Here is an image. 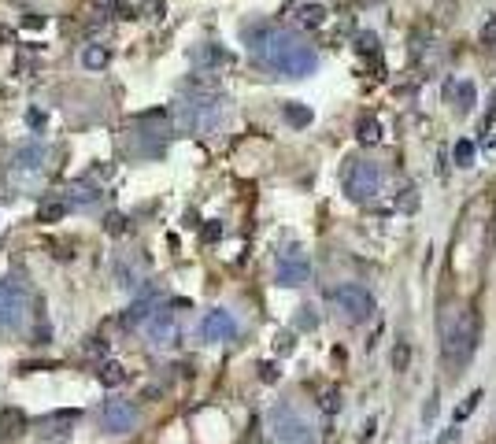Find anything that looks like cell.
<instances>
[{
	"instance_id": "obj_1",
	"label": "cell",
	"mask_w": 496,
	"mask_h": 444,
	"mask_svg": "<svg viewBox=\"0 0 496 444\" xmlns=\"http://www.w3.org/2000/svg\"><path fill=\"white\" fill-rule=\"evenodd\" d=\"M244 45L248 52L263 63V67L278 71L285 78H308L311 71L319 67V56L304 37H296L285 26H244Z\"/></svg>"
},
{
	"instance_id": "obj_2",
	"label": "cell",
	"mask_w": 496,
	"mask_h": 444,
	"mask_svg": "<svg viewBox=\"0 0 496 444\" xmlns=\"http://www.w3.org/2000/svg\"><path fill=\"white\" fill-rule=\"evenodd\" d=\"M441 337H445V363L448 367H467V359L474 356V345H478V315L471 307H460V311H445L441 319Z\"/></svg>"
},
{
	"instance_id": "obj_3",
	"label": "cell",
	"mask_w": 496,
	"mask_h": 444,
	"mask_svg": "<svg viewBox=\"0 0 496 444\" xmlns=\"http://www.w3.org/2000/svg\"><path fill=\"white\" fill-rule=\"evenodd\" d=\"M45 163H48V148L41 141H22L8 160V178L15 181L19 189H30L34 181L45 174Z\"/></svg>"
},
{
	"instance_id": "obj_4",
	"label": "cell",
	"mask_w": 496,
	"mask_h": 444,
	"mask_svg": "<svg viewBox=\"0 0 496 444\" xmlns=\"http://www.w3.org/2000/svg\"><path fill=\"white\" fill-rule=\"evenodd\" d=\"M382 186H385L382 167L367 163V160H356L348 167V174H345V193H348V200H356V204L374 200L378 193H382Z\"/></svg>"
},
{
	"instance_id": "obj_5",
	"label": "cell",
	"mask_w": 496,
	"mask_h": 444,
	"mask_svg": "<svg viewBox=\"0 0 496 444\" xmlns=\"http://www.w3.org/2000/svg\"><path fill=\"white\" fill-rule=\"evenodd\" d=\"M270 433H274L278 444H311V440H315L308 419H300L289 403H282V408L270 411Z\"/></svg>"
},
{
	"instance_id": "obj_6",
	"label": "cell",
	"mask_w": 496,
	"mask_h": 444,
	"mask_svg": "<svg viewBox=\"0 0 496 444\" xmlns=\"http://www.w3.org/2000/svg\"><path fill=\"white\" fill-rule=\"evenodd\" d=\"M274 278H278V285H285V289H296V285H304L311 278V259L300 244H289L278 252V263H274Z\"/></svg>"
},
{
	"instance_id": "obj_7",
	"label": "cell",
	"mask_w": 496,
	"mask_h": 444,
	"mask_svg": "<svg viewBox=\"0 0 496 444\" xmlns=\"http://www.w3.org/2000/svg\"><path fill=\"white\" fill-rule=\"evenodd\" d=\"M26 322V293L11 278H0V333H15Z\"/></svg>"
},
{
	"instance_id": "obj_8",
	"label": "cell",
	"mask_w": 496,
	"mask_h": 444,
	"mask_svg": "<svg viewBox=\"0 0 496 444\" xmlns=\"http://www.w3.org/2000/svg\"><path fill=\"white\" fill-rule=\"evenodd\" d=\"M333 300H337V307H341V315L348 322H367L374 315V296L363 289V285H356V282L341 285V289L333 293Z\"/></svg>"
},
{
	"instance_id": "obj_9",
	"label": "cell",
	"mask_w": 496,
	"mask_h": 444,
	"mask_svg": "<svg viewBox=\"0 0 496 444\" xmlns=\"http://www.w3.org/2000/svg\"><path fill=\"white\" fill-rule=\"evenodd\" d=\"M145 337L152 348H171L178 341V322L171 307H156L152 315L145 319Z\"/></svg>"
},
{
	"instance_id": "obj_10",
	"label": "cell",
	"mask_w": 496,
	"mask_h": 444,
	"mask_svg": "<svg viewBox=\"0 0 496 444\" xmlns=\"http://www.w3.org/2000/svg\"><path fill=\"white\" fill-rule=\"evenodd\" d=\"M200 337H204L207 345H223V341H233V337H237V319H233L226 307L207 311V315H204V322H200Z\"/></svg>"
},
{
	"instance_id": "obj_11",
	"label": "cell",
	"mask_w": 496,
	"mask_h": 444,
	"mask_svg": "<svg viewBox=\"0 0 496 444\" xmlns=\"http://www.w3.org/2000/svg\"><path fill=\"white\" fill-rule=\"evenodd\" d=\"M100 422L108 433H130V429L137 426V408L130 400H108L104 403V411H100Z\"/></svg>"
},
{
	"instance_id": "obj_12",
	"label": "cell",
	"mask_w": 496,
	"mask_h": 444,
	"mask_svg": "<svg viewBox=\"0 0 496 444\" xmlns=\"http://www.w3.org/2000/svg\"><path fill=\"white\" fill-rule=\"evenodd\" d=\"M100 197H104L100 186H93L89 178H78L74 186H71L67 193H63V204H67V207H97V204H100Z\"/></svg>"
},
{
	"instance_id": "obj_13",
	"label": "cell",
	"mask_w": 496,
	"mask_h": 444,
	"mask_svg": "<svg viewBox=\"0 0 496 444\" xmlns=\"http://www.w3.org/2000/svg\"><path fill=\"white\" fill-rule=\"evenodd\" d=\"M311 119H315V111H311L308 104H300V100L285 104V123L289 126H311Z\"/></svg>"
},
{
	"instance_id": "obj_14",
	"label": "cell",
	"mask_w": 496,
	"mask_h": 444,
	"mask_svg": "<svg viewBox=\"0 0 496 444\" xmlns=\"http://www.w3.org/2000/svg\"><path fill=\"white\" fill-rule=\"evenodd\" d=\"M108 48H104V45H85L82 48V67H89V71H104V67H108Z\"/></svg>"
},
{
	"instance_id": "obj_15",
	"label": "cell",
	"mask_w": 496,
	"mask_h": 444,
	"mask_svg": "<svg viewBox=\"0 0 496 444\" xmlns=\"http://www.w3.org/2000/svg\"><path fill=\"white\" fill-rule=\"evenodd\" d=\"M152 311H156V300L152 296L149 300H137V304H130V311L123 315V326H141V322L152 315Z\"/></svg>"
},
{
	"instance_id": "obj_16",
	"label": "cell",
	"mask_w": 496,
	"mask_h": 444,
	"mask_svg": "<svg viewBox=\"0 0 496 444\" xmlns=\"http://www.w3.org/2000/svg\"><path fill=\"white\" fill-rule=\"evenodd\" d=\"M115 285L119 289H137L141 285V274L126 263V259H115Z\"/></svg>"
},
{
	"instance_id": "obj_17",
	"label": "cell",
	"mask_w": 496,
	"mask_h": 444,
	"mask_svg": "<svg viewBox=\"0 0 496 444\" xmlns=\"http://www.w3.org/2000/svg\"><path fill=\"white\" fill-rule=\"evenodd\" d=\"M452 160H455V167H474V141H467V137H460L455 141V148H452Z\"/></svg>"
},
{
	"instance_id": "obj_18",
	"label": "cell",
	"mask_w": 496,
	"mask_h": 444,
	"mask_svg": "<svg viewBox=\"0 0 496 444\" xmlns=\"http://www.w3.org/2000/svg\"><path fill=\"white\" fill-rule=\"evenodd\" d=\"M193 60H197V63H207V67H219V63H226L230 56H226L223 48H215V45H204V48L193 52Z\"/></svg>"
},
{
	"instance_id": "obj_19",
	"label": "cell",
	"mask_w": 496,
	"mask_h": 444,
	"mask_svg": "<svg viewBox=\"0 0 496 444\" xmlns=\"http://www.w3.org/2000/svg\"><path fill=\"white\" fill-rule=\"evenodd\" d=\"M67 211H71V207L63 204V197H56V200H45V204H41V211H37V215H41V222H60V218L67 215Z\"/></svg>"
},
{
	"instance_id": "obj_20",
	"label": "cell",
	"mask_w": 496,
	"mask_h": 444,
	"mask_svg": "<svg viewBox=\"0 0 496 444\" xmlns=\"http://www.w3.org/2000/svg\"><path fill=\"white\" fill-rule=\"evenodd\" d=\"M356 137L363 141V145H378V141H382V126H378V119H363L356 126Z\"/></svg>"
},
{
	"instance_id": "obj_21",
	"label": "cell",
	"mask_w": 496,
	"mask_h": 444,
	"mask_svg": "<svg viewBox=\"0 0 496 444\" xmlns=\"http://www.w3.org/2000/svg\"><path fill=\"white\" fill-rule=\"evenodd\" d=\"M0 429H4V437H19L26 429V419L19 411H4V415H0Z\"/></svg>"
},
{
	"instance_id": "obj_22",
	"label": "cell",
	"mask_w": 496,
	"mask_h": 444,
	"mask_svg": "<svg viewBox=\"0 0 496 444\" xmlns=\"http://www.w3.org/2000/svg\"><path fill=\"white\" fill-rule=\"evenodd\" d=\"M452 93L460 97V111H463V115H467V111H474V100H478V93H474V85H471V82L452 85Z\"/></svg>"
},
{
	"instance_id": "obj_23",
	"label": "cell",
	"mask_w": 496,
	"mask_h": 444,
	"mask_svg": "<svg viewBox=\"0 0 496 444\" xmlns=\"http://www.w3.org/2000/svg\"><path fill=\"white\" fill-rule=\"evenodd\" d=\"M300 22L315 30V26L326 22V8H322V4H304V8H300Z\"/></svg>"
},
{
	"instance_id": "obj_24",
	"label": "cell",
	"mask_w": 496,
	"mask_h": 444,
	"mask_svg": "<svg viewBox=\"0 0 496 444\" xmlns=\"http://www.w3.org/2000/svg\"><path fill=\"white\" fill-rule=\"evenodd\" d=\"M100 382L108 385V389H115V385H123V382H126V370L119 367V363H104V370H100Z\"/></svg>"
},
{
	"instance_id": "obj_25",
	"label": "cell",
	"mask_w": 496,
	"mask_h": 444,
	"mask_svg": "<svg viewBox=\"0 0 496 444\" xmlns=\"http://www.w3.org/2000/svg\"><path fill=\"white\" fill-rule=\"evenodd\" d=\"M478 400H481V389H474V393H471V396H467V400L460 403V408H455V415H452V422H455V426H460L463 419H471V415H474V408H478Z\"/></svg>"
},
{
	"instance_id": "obj_26",
	"label": "cell",
	"mask_w": 496,
	"mask_h": 444,
	"mask_svg": "<svg viewBox=\"0 0 496 444\" xmlns=\"http://www.w3.org/2000/svg\"><path fill=\"white\" fill-rule=\"evenodd\" d=\"M315 326H319V315H315V307H300L296 311V330H315Z\"/></svg>"
},
{
	"instance_id": "obj_27",
	"label": "cell",
	"mask_w": 496,
	"mask_h": 444,
	"mask_svg": "<svg viewBox=\"0 0 496 444\" xmlns=\"http://www.w3.org/2000/svg\"><path fill=\"white\" fill-rule=\"evenodd\" d=\"M408 359H411L408 341H397V348H393V367H397V370H408Z\"/></svg>"
},
{
	"instance_id": "obj_28",
	"label": "cell",
	"mask_w": 496,
	"mask_h": 444,
	"mask_svg": "<svg viewBox=\"0 0 496 444\" xmlns=\"http://www.w3.org/2000/svg\"><path fill=\"white\" fill-rule=\"evenodd\" d=\"M108 233H111V237H119V233H126V215L111 211V215H108Z\"/></svg>"
},
{
	"instance_id": "obj_29",
	"label": "cell",
	"mask_w": 496,
	"mask_h": 444,
	"mask_svg": "<svg viewBox=\"0 0 496 444\" xmlns=\"http://www.w3.org/2000/svg\"><path fill=\"white\" fill-rule=\"evenodd\" d=\"M359 52H363V56H374V52H378V37L374 34H359Z\"/></svg>"
},
{
	"instance_id": "obj_30",
	"label": "cell",
	"mask_w": 496,
	"mask_h": 444,
	"mask_svg": "<svg viewBox=\"0 0 496 444\" xmlns=\"http://www.w3.org/2000/svg\"><path fill=\"white\" fill-rule=\"evenodd\" d=\"M481 41H485V45H496V15H489L485 26H481Z\"/></svg>"
},
{
	"instance_id": "obj_31",
	"label": "cell",
	"mask_w": 496,
	"mask_h": 444,
	"mask_svg": "<svg viewBox=\"0 0 496 444\" xmlns=\"http://www.w3.org/2000/svg\"><path fill=\"white\" fill-rule=\"evenodd\" d=\"M26 126L41 130V126H45V111H41V108H30V111H26Z\"/></svg>"
},
{
	"instance_id": "obj_32",
	"label": "cell",
	"mask_w": 496,
	"mask_h": 444,
	"mask_svg": "<svg viewBox=\"0 0 496 444\" xmlns=\"http://www.w3.org/2000/svg\"><path fill=\"white\" fill-rule=\"evenodd\" d=\"M437 444H460V429H455V422L445 429V433H441V440Z\"/></svg>"
},
{
	"instance_id": "obj_33",
	"label": "cell",
	"mask_w": 496,
	"mask_h": 444,
	"mask_svg": "<svg viewBox=\"0 0 496 444\" xmlns=\"http://www.w3.org/2000/svg\"><path fill=\"white\" fill-rule=\"evenodd\" d=\"M223 237V226L219 222H212V226H204V241H219Z\"/></svg>"
},
{
	"instance_id": "obj_34",
	"label": "cell",
	"mask_w": 496,
	"mask_h": 444,
	"mask_svg": "<svg viewBox=\"0 0 496 444\" xmlns=\"http://www.w3.org/2000/svg\"><path fill=\"white\" fill-rule=\"evenodd\" d=\"M22 26H26V30H41V26H45V15H26Z\"/></svg>"
},
{
	"instance_id": "obj_35",
	"label": "cell",
	"mask_w": 496,
	"mask_h": 444,
	"mask_svg": "<svg viewBox=\"0 0 496 444\" xmlns=\"http://www.w3.org/2000/svg\"><path fill=\"white\" fill-rule=\"evenodd\" d=\"M492 119H496V93H492V108H489V115H485V123H481V134L492 126Z\"/></svg>"
},
{
	"instance_id": "obj_36",
	"label": "cell",
	"mask_w": 496,
	"mask_h": 444,
	"mask_svg": "<svg viewBox=\"0 0 496 444\" xmlns=\"http://www.w3.org/2000/svg\"><path fill=\"white\" fill-rule=\"evenodd\" d=\"M337 403H341V396H337V393H326V400H322V408H326V411H333Z\"/></svg>"
},
{
	"instance_id": "obj_37",
	"label": "cell",
	"mask_w": 496,
	"mask_h": 444,
	"mask_svg": "<svg viewBox=\"0 0 496 444\" xmlns=\"http://www.w3.org/2000/svg\"><path fill=\"white\" fill-rule=\"evenodd\" d=\"M259 370H263V382H274V377H278V370H274V363H263Z\"/></svg>"
},
{
	"instance_id": "obj_38",
	"label": "cell",
	"mask_w": 496,
	"mask_h": 444,
	"mask_svg": "<svg viewBox=\"0 0 496 444\" xmlns=\"http://www.w3.org/2000/svg\"><path fill=\"white\" fill-rule=\"evenodd\" d=\"M374 426H378L374 419H367V422H363V440H371V437H374Z\"/></svg>"
}]
</instances>
